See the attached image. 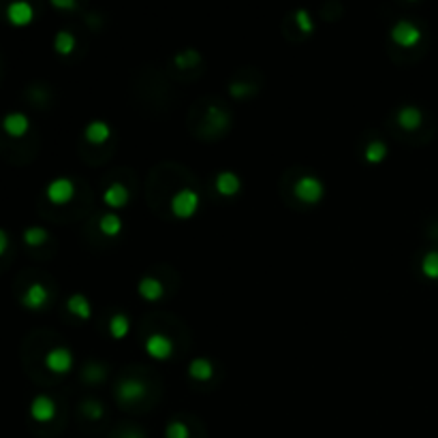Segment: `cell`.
Returning a JSON list of instances; mask_svg holds the SVG:
<instances>
[{
  "mask_svg": "<svg viewBox=\"0 0 438 438\" xmlns=\"http://www.w3.org/2000/svg\"><path fill=\"white\" fill-rule=\"evenodd\" d=\"M127 331H129V321H127V318H124L122 314L113 316V321H111V333H113L116 338H124Z\"/></svg>",
  "mask_w": 438,
  "mask_h": 438,
  "instance_id": "obj_22",
  "label": "cell"
},
{
  "mask_svg": "<svg viewBox=\"0 0 438 438\" xmlns=\"http://www.w3.org/2000/svg\"><path fill=\"white\" fill-rule=\"evenodd\" d=\"M47 300H50L47 289H45L43 285L34 283V285H30V287L26 289V293H24V297H22V304H24L26 308H30V310H41V308L47 304Z\"/></svg>",
  "mask_w": 438,
  "mask_h": 438,
  "instance_id": "obj_9",
  "label": "cell"
},
{
  "mask_svg": "<svg viewBox=\"0 0 438 438\" xmlns=\"http://www.w3.org/2000/svg\"><path fill=\"white\" fill-rule=\"evenodd\" d=\"M129 199V193L124 190V186H111L107 193H105V201L111 206V208H120L127 204Z\"/></svg>",
  "mask_w": 438,
  "mask_h": 438,
  "instance_id": "obj_17",
  "label": "cell"
},
{
  "mask_svg": "<svg viewBox=\"0 0 438 438\" xmlns=\"http://www.w3.org/2000/svg\"><path fill=\"white\" fill-rule=\"evenodd\" d=\"M397 122H400L404 129L413 131L421 124V111L415 109V107H404L400 113H397Z\"/></svg>",
  "mask_w": 438,
  "mask_h": 438,
  "instance_id": "obj_12",
  "label": "cell"
},
{
  "mask_svg": "<svg viewBox=\"0 0 438 438\" xmlns=\"http://www.w3.org/2000/svg\"><path fill=\"white\" fill-rule=\"evenodd\" d=\"M3 129L9 137H24L30 129V120L26 113H19V111H13V113H7L3 118Z\"/></svg>",
  "mask_w": 438,
  "mask_h": 438,
  "instance_id": "obj_7",
  "label": "cell"
},
{
  "mask_svg": "<svg viewBox=\"0 0 438 438\" xmlns=\"http://www.w3.org/2000/svg\"><path fill=\"white\" fill-rule=\"evenodd\" d=\"M424 272L430 278H438V252H430L424 259Z\"/></svg>",
  "mask_w": 438,
  "mask_h": 438,
  "instance_id": "obj_23",
  "label": "cell"
},
{
  "mask_svg": "<svg viewBox=\"0 0 438 438\" xmlns=\"http://www.w3.org/2000/svg\"><path fill=\"white\" fill-rule=\"evenodd\" d=\"M107 137H109V127L105 122H92L86 129V139L90 144H103Z\"/></svg>",
  "mask_w": 438,
  "mask_h": 438,
  "instance_id": "obj_13",
  "label": "cell"
},
{
  "mask_svg": "<svg viewBox=\"0 0 438 438\" xmlns=\"http://www.w3.org/2000/svg\"><path fill=\"white\" fill-rule=\"evenodd\" d=\"M139 293H142L146 300H158V297L163 295V287L158 281H154V278H146V281H142V285H139Z\"/></svg>",
  "mask_w": 438,
  "mask_h": 438,
  "instance_id": "obj_14",
  "label": "cell"
},
{
  "mask_svg": "<svg viewBox=\"0 0 438 438\" xmlns=\"http://www.w3.org/2000/svg\"><path fill=\"white\" fill-rule=\"evenodd\" d=\"M391 39L397 43V45H402V47H413L419 43V39H421V30L417 28L413 22H397L391 30Z\"/></svg>",
  "mask_w": 438,
  "mask_h": 438,
  "instance_id": "obj_3",
  "label": "cell"
},
{
  "mask_svg": "<svg viewBox=\"0 0 438 438\" xmlns=\"http://www.w3.org/2000/svg\"><path fill=\"white\" fill-rule=\"evenodd\" d=\"M148 353L156 357V360H167L171 353V342L163 336H152L148 340Z\"/></svg>",
  "mask_w": 438,
  "mask_h": 438,
  "instance_id": "obj_10",
  "label": "cell"
},
{
  "mask_svg": "<svg viewBox=\"0 0 438 438\" xmlns=\"http://www.w3.org/2000/svg\"><path fill=\"white\" fill-rule=\"evenodd\" d=\"M34 17V9L26 0H13L7 7V19L13 26H28Z\"/></svg>",
  "mask_w": 438,
  "mask_h": 438,
  "instance_id": "obj_4",
  "label": "cell"
},
{
  "mask_svg": "<svg viewBox=\"0 0 438 438\" xmlns=\"http://www.w3.org/2000/svg\"><path fill=\"white\" fill-rule=\"evenodd\" d=\"M54 47H56L58 54H71L73 47H75V39H73V34L67 32V30L58 32V34H56V41H54Z\"/></svg>",
  "mask_w": 438,
  "mask_h": 438,
  "instance_id": "obj_18",
  "label": "cell"
},
{
  "mask_svg": "<svg viewBox=\"0 0 438 438\" xmlns=\"http://www.w3.org/2000/svg\"><path fill=\"white\" fill-rule=\"evenodd\" d=\"M167 438H190V430L182 421H171L167 426Z\"/></svg>",
  "mask_w": 438,
  "mask_h": 438,
  "instance_id": "obj_21",
  "label": "cell"
},
{
  "mask_svg": "<svg viewBox=\"0 0 438 438\" xmlns=\"http://www.w3.org/2000/svg\"><path fill=\"white\" fill-rule=\"evenodd\" d=\"M45 193H47V199H50L52 204L65 206V204H69L71 199H73L75 186H73L71 180H67V177H56V180L50 182V186H47Z\"/></svg>",
  "mask_w": 438,
  "mask_h": 438,
  "instance_id": "obj_1",
  "label": "cell"
},
{
  "mask_svg": "<svg viewBox=\"0 0 438 438\" xmlns=\"http://www.w3.org/2000/svg\"><path fill=\"white\" fill-rule=\"evenodd\" d=\"M116 438H146L139 430H129V432H122V434H118Z\"/></svg>",
  "mask_w": 438,
  "mask_h": 438,
  "instance_id": "obj_29",
  "label": "cell"
},
{
  "mask_svg": "<svg viewBox=\"0 0 438 438\" xmlns=\"http://www.w3.org/2000/svg\"><path fill=\"white\" fill-rule=\"evenodd\" d=\"M120 218L118 216H105L103 221H101V229L107 233V235H116L118 231H120Z\"/></svg>",
  "mask_w": 438,
  "mask_h": 438,
  "instance_id": "obj_24",
  "label": "cell"
},
{
  "mask_svg": "<svg viewBox=\"0 0 438 438\" xmlns=\"http://www.w3.org/2000/svg\"><path fill=\"white\" fill-rule=\"evenodd\" d=\"M69 310L73 314H77L79 318H88L90 316V304L84 295H73L69 300Z\"/></svg>",
  "mask_w": 438,
  "mask_h": 438,
  "instance_id": "obj_15",
  "label": "cell"
},
{
  "mask_svg": "<svg viewBox=\"0 0 438 438\" xmlns=\"http://www.w3.org/2000/svg\"><path fill=\"white\" fill-rule=\"evenodd\" d=\"M190 374L195 376V378H210L212 376V366H210V362H206V360H195L193 364H190Z\"/></svg>",
  "mask_w": 438,
  "mask_h": 438,
  "instance_id": "obj_20",
  "label": "cell"
},
{
  "mask_svg": "<svg viewBox=\"0 0 438 438\" xmlns=\"http://www.w3.org/2000/svg\"><path fill=\"white\" fill-rule=\"evenodd\" d=\"M218 190H221L223 195H233V193L240 190V180H237L233 173L218 175Z\"/></svg>",
  "mask_w": 438,
  "mask_h": 438,
  "instance_id": "obj_16",
  "label": "cell"
},
{
  "mask_svg": "<svg viewBox=\"0 0 438 438\" xmlns=\"http://www.w3.org/2000/svg\"><path fill=\"white\" fill-rule=\"evenodd\" d=\"M45 366H47L52 372H56V374H65V372H69L71 366H73L71 351H67V349H63V347L52 349V351L47 353V357H45Z\"/></svg>",
  "mask_w": 438,
  "mask_h": 438,
  "instance_id": "obj_6",
  "label": "cell"
},
{
  "mask_svg": "<svg viewBox=\"0 0 438 438\" xmlns=\"http://www.w3.org/2000/svg\"><path fill=\"white\" fill-rule=\"evenodd\" d=\"M144 393H146V387L142 383L129 381V383H122L120 391H118V397H120L124 404H129V402H137Z\"/></svg>",
  "mask_w": 438,
  "mask_h": 438,
  "instance_id": "obj_11",
  "label": "cell"
},
{
  "mask_svg": "<svg viewBox=\"0 0 438 438\" xmlns=\"http://www.w3.org/2000/svg\"><path fill=\"white\" fill-rule=\"evenodd\" d=\"M30 417L36 424H47L56 417V404L47 395H36L30 404Z\"/></svg>",
  "mask_w": 438,
  "mask_h": 438,
  "instance_id": "obj_5",
  "label": "cell"
},
{
  "mask_svg": "<svg viewBox=\"0 0 438 438\" xmlns=\"http://www.w3.org/2000/svg\"><path fill=\"white\" fill-rule=\"evenodd\" d=\"M24 242L28 246H41L47 242V231L41 229V227H30L24 231Z\"/></svg>",
  "mask_w": 438,
  "mask_h": 438,
  "instance_id": "obj_19",
  "label": "cell"
},
{
  "mask_svg": "<svg viewBox=\"0 0 438 438\" xmlns=\"http://www.w3.org/2000/svg\"><path fill=\"white\" fill-rule=\"evenodd\" d=\"M7 248H9V235H7V231L0 229V256L7 252Z\"/></svg>",
  "mask_w": 438,
  "mask_h": 438,
  "instance_id": "obj_27",
  "label": "cell"
},
{
  "mask_svg": "<svg viewBox=\"0 0 438 438\" xmlns=\"http://www.w3.org/2000/svg\"><path fill=\"white\" fill-rule=\"evenodd\" d=\"M197 206H199V197H197V193H193L188 188L177 193L171 201V210L177 218H190L197 212Z\"/></svg>",
  "mask_w": 438,
  "mask_h": 438,
  "instance_id": "obj_2",
  "label": "cell"
},
{
  "mask_svg": "<svg viewBox=\"0 0 438 438\" xmlns=\"http://www.w3.org/2000/svg\"><path fill=\"white\" fill-rule=\"evenodd\" d=\"M297 22H300V26L304 30H310L312 28V22H310V15L306 11H297Z\"/></svg>",
  "mask_w": 438,
  "mask_h": 438,
  "instance_id": "obj_26",
  "label": "cell"
},
{
  "mask_svg": "<svg viewBox=\"0 0 438 438\" xmlns=\"http://www.w3.org/2000/svg\"><path fill=\"white\" fill-rule=\"evenodd\" d=\"M295 193H297V197L302 199V201L314 204V201H318V197L323 195V186H321V182L316 180V177L308 175V177H304V180L297 182Z\"/></svg>",
  "mask_w": 438,
  "mask_h": 438,
  "instance_id": "obj_8",
  "label": "cell"
},
{
  "mask_svg": "<svg viewBox=\"0 0 438 438\" xmlns=\"http://www.w3.org/2000/svg\"><path fill=\"white\" fill-rule=\"evenodd\" d=\"M52 5L58 7V9H73L75 0H52Z\"/></svg>",
  "mask_w": 438,
  "mask_h": 438,
  "instance_id": "obj_28",
  "label": "cell"
},
{
  "mask_svg": "<svg viewBox=\"0 0 438 438\" xmlns=\"http://www.w3.org/2000/svg\"><path fill=\"white\" fill-rule=\"evenodd\" d=\"M366 156H368V161H381V158L385 156V146L383 144H372L370 148H368V152H366Z\"/></svg>",
  "mask_w": 438,
  "mask_h": 438,
  "instance_id": "obj_25",
  "label": "cell"
}]
</instances>
